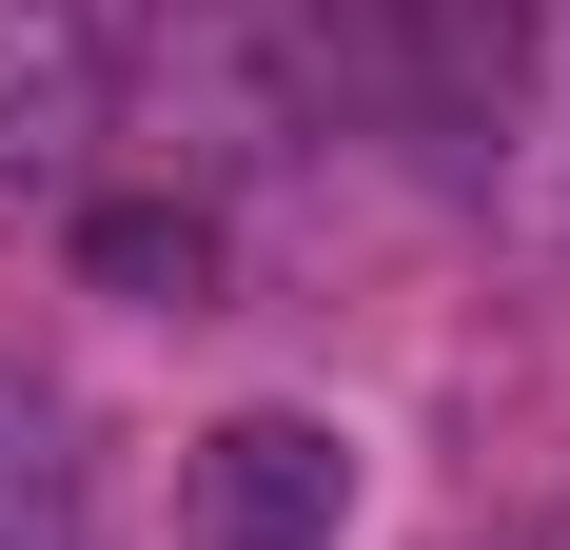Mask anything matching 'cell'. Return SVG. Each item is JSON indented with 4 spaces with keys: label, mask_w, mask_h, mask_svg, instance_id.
<instances>
[{
    "label": "cell",
    "mask_w": 570,
    "mask_h": 550,
    "mask_svg": "<svg viewBox=\"0 0 570 550\" xmlns=\"http://www.w3.org/2000/svg\"><path fill=\"white\" fill-rule=\"evenodd\" d=\"M276 99L472 158V138H512V99H531V0H295L276 20Z\"/></svg>",
    "instance_id": "1"
},
{
    "label": "cell",
    "mask_w": 570,
    "mask_h": 550,
    "mask_svg": "<svg viewBox=\"0 0 570 550\" xmlns=\"http://www.w3.org/2000/svg\"><path fill=\"white\" fill-rule=\"evenodd\" d=\"M354 511V452L315 413H217L197 433V550H335Z\"/></svg>",
    "instance_id": "2"
},
{
    "label": "cell",
    "mask_w": 570,
    "mask_h": 550,
    "mask_svg": "<svg viewBox=\"0 0 570 550\" xmlns=\"http://www.w3.org/2000/svg\"><path fill=\"white\" fill-rule=\"evenodd\" d=\"M118 118V40L99 0H0V177H79Z\"/></svg>",
    "instance_id": "3"
},
{
    "label": "cell",
    "mask_w": 570,
    "mask_h": 550,
    "mask_svg": "<svg viewBox=\"0 0 570 550\" xmlns=\"http://www.w3.org/2000/svg\"><path fill=\"white\" fill-rule=\"evenodd\" d=\"M79 275L138 295V315H197V295H217V217H197V197H99V217H79Z\"/></svg>",
    "instance_id": "4"
},
{
    "label": "cell",
    "mask_w": 570,
    "mask_h": 550,
    "mask_svg": "<svg viewBox=\"0 0 570 550\" xmlns=\"http://www.w3.org/2000/svg\"><path fill=\"white\" fill-rule=\"evenodd\" d=\"M0 550H79V452L40 393H0Z\"/></svg>",
    "instance_id": "5"
}]
</instances>
